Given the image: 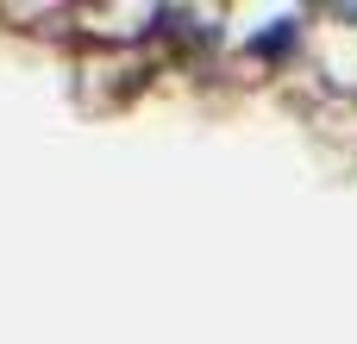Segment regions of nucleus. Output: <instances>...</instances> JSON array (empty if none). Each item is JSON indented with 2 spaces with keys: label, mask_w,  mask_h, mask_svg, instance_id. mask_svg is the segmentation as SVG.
<instances>
[{
  "label": "nucleus",
  "mask_w": 357,
  "mask_h": 344,
  "mask_svg": "<svg viewBox=\"0 0 357 344\" xmlns=\"http://www.w3.org/2000/svg\"><path fill=\"white\" fill-rule=\"evenodd\" d=\"M289 44H295V19H276L270 31H257V38H251V50H257V56H282Z\"/></svg>",
  "instance_id": "f257e3e1"
}]
</instances>
